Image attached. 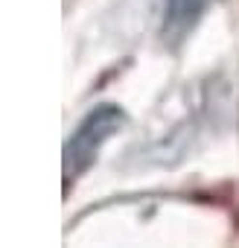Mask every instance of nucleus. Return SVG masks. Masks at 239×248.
<instances>
[{
  "label": "nucleus",
  "instance_id": "2",
  "mask_svg": "<svg viewBox=\"0 0 239 248\" xmlns=\"http://www.w3.org/2000/svg\"><path fill=\"white\" fill-rule=\"evenodd\" d=\"M210 6V0H161V35L169 47L187 41Z\"/></svg>",
  "mask_w": 239,
  "mask_h": 248
},
{
  "label": "nucleus",
  "instance_id": "1",
  "mask_svg": "<svg viewBox=\"0 0 239 248\" xmlns=\"http://www.w3.org/2000/svg\"><path fill=\"white\" fill-rule=\"evenodd\" d=\"M123 126H126V111L111 105V102L96 105L93 111L85 114V120L79 123L76 132L64 143V158H61L64 161V187H70L73 178L85 175L93 167L99 149Z\"/></svg>",
  "mask_w": 239,
  "mask_h": 248
}]
</instances>
